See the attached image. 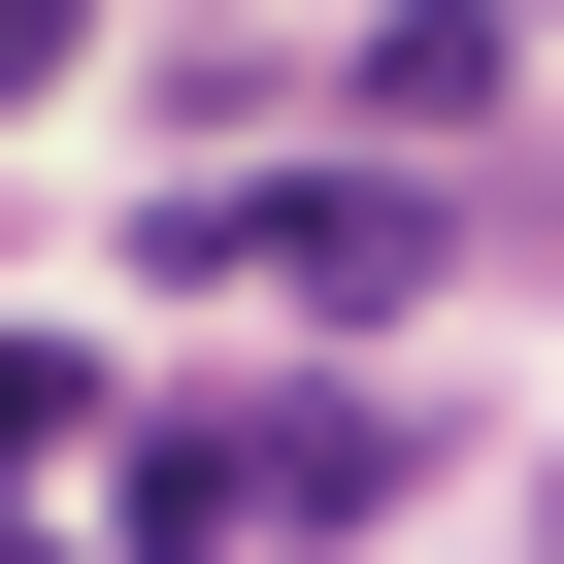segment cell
<instances>
[{
	"mask_svg": "<svg viewBox=\"0 0 564 564\" xmlns=\"http://www.w3.org/2000/svg\"><path fill=\"white\" fill-rule=\"evenodd\" d=\"M0 564H100V531H34V498H0Z\"/></svg>",
	"mask_w": 564,
	"mask_h": 564,
	"instance_id": "6",
	"label": "cell"
},
{
	"mask_svg": "<svg viewBox=\"0 0 564 564\" xmlns=\"http://www.w3.org/2000/svg\"><path fill=\"white\" fill-rule=\"evenodd\" d=\"M133 564H265V399H166L133 432Z\"/></svg>",
	"mask_w": 564,
	"mask_h": 564,
	"instance_id": "2",
	"label": "cell"
},
{
	"mask_svg": "<svg viewBox=\"0 0 564 564\" xmlns=\"http://www.w3.org/2000/svg\"><path fill=\"white\" fill-rule=\"evenodd\" d=\"M498 67H531L498 0H399V34H366V133H498Z\"/></svg>",
	"mask_w": 564,
	"mask_h": 564,
	"instance_id": "4",
	"label": "cell"
},
{
	"mask_svg": "<svg viewBox=\"0 0 564 564\" xmlns=\"http://www.w3.org/2000/svg\"><path fill=\"white\" fill-rule=\"evenodd\" d=\"M133 399H100V333H0V498H34V465H100Z\"/></svg>",
	"mask_w": 564,
	"mask_h": 564,
	"instance_id": "5",
	"label": "cell"
},
{
	"mask_svg": "<svg viewBox=\"0 0 564 564\" xmlns=\"http://www.w3.org/2000/svg\"><path fill=\"white\" fill-rule=\"evenodd\" d=\"M432 232H465L432 166H199V199H166V265H265V300H333V333L432 300Z\"/></svg>",
	"mask_w": 564,
	"mask_h": 564,
	"instance_id": "1",
	"label": "cell"
},
{
	"mask_svg": "<svg viewBox=\"0 0 564 564\" xmlns=\"http://www.w3.org/2000/svg\"><path fill=\"white\" fill-rule=\"evenodd\" d=\"M531 564H564V498H531Z\"/></svg>",
	"mask_w": 564,
	"mask_h": 564,
	"instance_id": "7",
	"label": "cell"
},
{
	"mask_svg": "<svg viewBox=\"0 0 564 564\" xmlns=\"http://www.w3.org/2000/svg\"><path fill=\"white\" fill-rule=\"evenodd\" d=\"M399 465H432V432H399V399H333V366L265 399V531H399Z\"/></svg>",
	"mask_w": 564,
	"mask_h": 564,
	"instance_id": "3",
	"label": "cell"
}]
</instances>
